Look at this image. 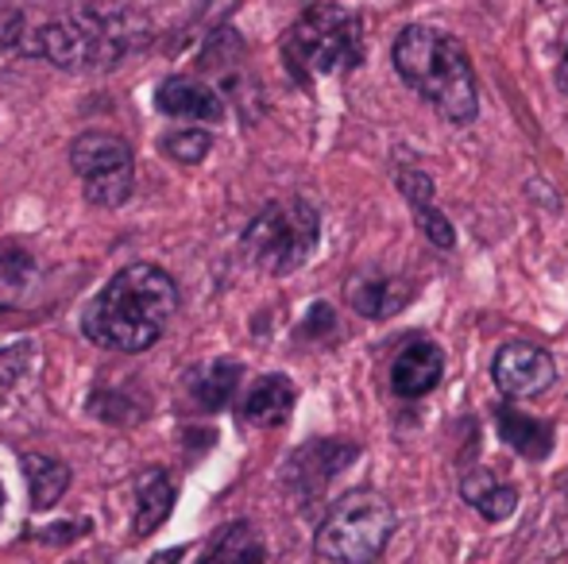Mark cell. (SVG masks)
Listing matches in <instances>:
<instances>
[{"label": "cell", "instance_id": "obj_1", "mask_svg": "<svg viewBox=\"0 0 568 564\" xmlns=\"http://www.w3.org/2000/svg\"><path fill=\"white\" fill-rule=\"evenodd\" d=\"M179 309V286L155 264H128L85 306L82 332L109 352H148Z\"/></svg>", "mask_w": 568, "mask_h": 564}, {"label": "cell", "instance_id": "obj_2", "mask_svg": "<svg viewBox=\"0 0 568 564\" xmlns=\"http://www.w3.org/2000/svg\"><path fill=\"white\" fill-rule=\"evenodd\" d=\"M148 20L120 4H90L54 23H43L20 43L28 59L54 62L62 70H113L148 43Z\"/></svg>", "mask_w": 568, "mask_h": 564}, {"label": "cell", "instance_id": "obj_3", "mask_svg": "<svg viewBox=\"0 0 568 564\" xmlns=\"http://www.w3.org/2000/svg\"><path fill=\"white\" fill-rule=\"evenodd\" d=\"M395 70L418 98H426L445 121L471 124L479 113L476 98V70H471L468 51L449 31L414 23L390 47Z\"/></svg>", "mask_w": 568, "mask_h": 564}, {"label": "cell", "instance_id": "obj_4", "mask_svg": "<svg viewBox=\"0 0 568 564\" xmlns=\"http://www.w3.org/2000/svg\"><path fill=\"white\" fill-rule=\"evenodd\" d=\"M395 506L379 491H348L317 526L314 550L325 564H375L395 534Z\"/></svg>", "mask_w": 568, "mask_h": 564}, {"label": "cell", "instance_id": "obj_5", "mask_svg": "<svg viewBox=\"0 0 568 564\" xmlns=\"http://www.w3.org/2000/svg\"><path fill=\"white\" fill-rule=\"evenodd\" d=\"M322 217L302 197L271 202L252 225L244 228V256L263 275H291L317 252Z\"/></svg>", "mask_w": 568, "mask_h": 564}, {"label": "cell", "instance_id": "obj_6", "mask_svg": "<svg viewBox=\"0 0 568 564\" xmlns=\"http://www.w3.org/2000/svg\"><path fill=\"white\" fill-rule=\"evenodd\" d=\"M286 66L294 78L306 82L310 74H333V70L356 66L364 59V31L359 20L341 4H314L286 35Z\"/></svg>", "mask_w": 568, "mask_h": 564}, {"label": "cell", "instance_id": "obj_7", "mask_svg": "<svg viewBox=\"0 0 568 564\" xmlns=\"http://www.w3.org/2000/svg\"><path fill=\"white\" fill-rule=\"evenodd\" d=\"M70 166L82 178L85 197L101 209H116L132 197L135 182V158L120 136L109 132H82L70 143Z\"/></svg>", "mask_w": 568, "mask_h": 564}, {"label": "cell", "instance_id": "obj_8", "mask_svg": "<svg viewBox=\"0 0 568 564\" xmlns=\"http://www.w3.org/2000/svg\"><path fill=\"white\" fill-rule=\"evenodd\" d=\"M356 457H359V444L341 441V437H317V441H306L302 449H294V457L286 460L283 480L298 495V503H314V499H322L329 491V483Z\"/></svg>", "mask_w": 568, "mask_h": 564}, {"label": "cell", "instance_id": "obj_9", "mask_svg": "<svg viewBox=\"0 0 568 564\" xmlns=\"http://www.w3.org/2000/svg\"><path fill=\"white\" fill-rule=\"evenodd\" d=\"M491 379L503 394H510V399H530V394H541L554 387L557 363L541 345L510 340V345H503L499 352H495Z\"/></svg>", "mask_w": 568, "mask_h": 564}, {"label": "cell", "instance_id": "obj_10", "mask_svg": "<svg viewBox=\"0 0 568 564\" xmlns=\"http://www.w3.org/2000/svg\"><path fill=\"white\" fill-rule=\"evenodd\" d=\"M155 105L171 121H194V124H221L225 121V101L217 90H210L197 78H166L155 90Z\"/></svg>", "mask_w": 568, "mask_h": 564}, {"label": "cell", "instance_id": "obj_11", "mask_svg": "<svg viewBox=\"0 0 568 564\" xmlns=\"http://www.w3.org/2000/svg\"><path fill=\"white\" fill-rule=\"evenodd\" d=\"M445 376V356L429 340H410L390 363V391L398 399H422V394L437 391Z\"/></svg>", "mask_w": 568, "mask_h": 564}, {"label": "cell", "instance_id": "obj_12", "mask_svg": "<svg viewBox=\"0 0 568 564\" xmlns=\"http://www.w3.org/2000/svg\"><path fill=\"white\" fill-rule=\"evenodd\" d=\"M344 294H348V306L356 314L383 321V317H395L410 306L414 286L406 279H390V275H364V279H352Z\"/></svg>", "mask_w": 568, "mask_h": 564}, {"label": "cell", "instance_id": "obj_13", "mask_svg": "<svg viewBox=\"0 0 568 564\" xmlns=\"http://www.w3.org/2000/svg\"><path fill=\"white\" fill-rule=\"evenodd\" d=\"M294 402H298V391H294L291 379L286 376H263V379H255V387L244 394L240 414H244L247 425L275 429L291 418Z\"/></svg>", "mask_w": 568, "mask_h": 564}, {"label": "cell", "instance_id": "obj_14", "mask_svg": "<svg viewBox=\"0 0 568 564\" xmlns=\"http://www.w3.org/2000/svg\"><path fill=\"white\" fill-rule=\"evenodd\" d=\"M174 511V483L163 468H148L135 475V514L132 530L135 537H151Z\"/></svg>", "mask_w": 568, "mask_h": 564}, {"label": "cell", "instance_id": "obj_15", "mask_svg": "<svg viewBox=\"0 0 568 564\" xmlns=\"http://www.w3.org/2000/svg\"><path fill=\"white\" fill-rule=\"evenodd\" d=\"M460 495L471 511H479L487 522H507L518 511V491L510 483H503L495 472L487 468H471L460 480Z\"/></svg>", "mask_w": 568, "mask_h": 564}, {"label": "cell", "instance_id": "obj_16", "mask_svg": "<svg viewBox=\"0 0 568 564\" xmlns=\"http://www.w3.org/2000/svg\"><path fill=\"white\" fill-rule=\"evenodd\" d=\"M495 425H499V437L526 460H546L554 452V425L538 422V418L523 414L515 407H499L495 410Z\"/></svg>", "mask_w": 568, "mask_h": 564}, {"label": "cell", "instance_id": "obj_17", "mask_svg": "<svg viewBox=\"0 0 568 564\" xmlns=\"http://www.w3.org/2000/svg\"><path fill=\"white\" fill-rule=\"evenodd\" d=\"M240 376H244V368H240L236 360H213L210 368L190 376V394H194V402L202 410H221V407H229L232 394H236Z\"/></svg>", "mask_w": 568, "mask_h": 564}, {"label": "cell", "instance_id": "obj_18", "mask_svg": "<svg viewBox=\"0 0 568 564\" xmlns=\"http://www.w3.org/2000/svg\"><path fill=\"white\" fill-rule=\"evenodd\" d=\"M23 475H28V488H31V503L36 511H51L70 488V472L67 464L59 460L43 457V452H28L23 457Z\"/></svg>", "mask_w": 568, "mask_h": 564}, {"label": "cell", "instance_id": "obj_19", "mask_svg": "<svg viewBox=\"0 0 568 564\" xmlns=\"http://www.w3.org/2000/svg\"><path fill=\"white\" fill-rule=\"evenodd\" d=\"M202 564H267V550H263V537L247 522H232L217 534V542L210 545Z\"/></svg>", "mask_w": 568, "mask_h": 564}, {"label": "cell", "instance_id": "obj_20", "mask_svg": "<svg viewBox=\"0 0 568 564\" xmlns=\"http://www.w3.org/2000/svg\"><path fill=\"white\" fill-rule=\"evenodd\" d=\"M213 147V136L205 129H171L163 140H159V151H163L166 158H174V163H202L205 155H210Z\"/></svg>", "mask_w": 568, "mask_h": 564}, {"label": "cell", "instance_id": "obj_21", "mask_svg": "<svg viewBox=\"0 0 568 564\" xmlns=\"http://www.w3.org/2000/svg\"><path fill=\"white\" fill-rule=\"evenodd\" d=\"M414 217H418V228L426 233V240L434 244V248H442V252L456 248V228H453V221L445 217L442 209L426 205V209H414Z\"/></svg>", "mask_w": 568, "mask_h": 564}, {"label": "cell", "instance_id": "obj_22", "mask_svg": "<svg viewBox=\"0 0 568 564\" xmlns=\"http://www.w3.org/2000/svg\"><path fill=\"white\" fill-rule=\"evenodd\" d=\"M36 275V259L23 248H0V283L4 286H23Z\"/></svg>", "mask_w": 568, "mask_h": 564}, {"label": "cell", "instance_id": "obj_23", "mask_svg": "<svg viewBox=\"0 0 568 564\" xmlns=\"http://www.w3.org/2000/svg\"><path fill=\"white\" fill-rule=\"evenodd\" d=\"M398 189H403V197L410 202V209H426V205H434V178L422 171H403L398 174Z\"/></svg>", "mask_w": 568, "mask_h": 564}, {"label": "cell", "instance_id": "obj_24", "mask_svg": "<svg viewBox=\"0 0 568 564\" xmlns=\"http://www.w3.org/2000/svg\"><path fill=\"white\" fill-rule=\"evenodd\" d=\"M23 39H28V20H23V12L0 0V51L20 47Z\"/></svg>", "mask_w": 568, "mask_h": 564}, {"label": "cell", "instance_id": "obj_25", "mask_svg": "<svg viewBox=\"0 0 568 564\" xmlns=\"http://www.w3.org/2000/svg\"><path fill=\"white\" fill-rule=\"evenodd\" d=\"M31 360V348L28 345H12V348H0V387L16 383V379L28 371Z\"/></svg>", "mask_w": 568, "mask_h": 564}, {"label": "cell", "instance_id": "obj_26", "mask_svg": "<svg viewBox=\"0 0 568 564\" xmlns=\"http://www.w3.org/2000/svg\"><path fill=\"white\" fill-rule=\"evenodd\" d=\"M333 329H337V317H333V309L325 301H317L306 314V325L298 329V337H329Z\"/></svg>", "mask_w": 568, "mask_h": 564}, {"label": "cell", "instance_id": "obj_27", "mask_svg": "<svg viewBox=\"0 0 568 564\" xmlns=\"http://www.w3.org/2000/svg\"><path fill=\"white\" fill-rule=\"evenodd\" d=\"M182 553H186V550H163V553H155V557H151L148 564H179Z\"/></svg>", "mask_w": 568, "mask_h": 564}, {"label": "cell", "instance_id": "obj_28", "mask_svg": "<svg viewBox=\"0 0 568 564\" xmlns=\"http://www.w3.org/2000/svg\"><path fill=\"white\" fill-rule=\"evenodd\" d=\"M561 85L568 90V51H565V62H561Z\"/></svg>", "mask_w": 568, "mask_h": 564}, {"label": "cell", "instance_id": "obj_29", "mask_svg": "<svg viewBox=\"0 0 568 564\" xmlns=\"http://www.w3.org/2000/svg\"><path fill=\"white\" fill-rule=\"evenodd\" d=\"M0 506H4V483H0Z\"/></svg>", "mask_w": 568, "mask_h": 564}]
</instances>
